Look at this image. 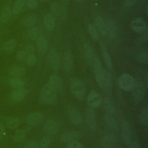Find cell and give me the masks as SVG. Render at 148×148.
Returning <instances> with one entry per match:
<instances>
[{"mask_svg":"<svg viewBox=\"0 0 148 148\" xmlns=\"http://www.w3.org/2000/svg\"><path fill=\"white\" fill-rule=\"evenodd\" d=\"M116 142V136L111 132H106L103 135L101 140V145L103 148H112Z\"/></svg>","mask_w":148,"mask_h":148,"instance_id":"cell-11","label":"cell"},{"mask_svg":"<svg viewBox=\"0 0 148 148\" xmlns=\"http://www.w3.org/2000/svg\"><path fill=\"white\" fill-rule=\"evenodd\" d=\"M28 132V128H21L17 130L15 132L13 136V140L16 143H19L22 142L25 138Z\"/></svg>","mask_w":148,"mask_h":148,"instance_id":"cell-27","label":"cell"},{"mask_svg":"<svg viewBox=\"0 0 148 148\" xmlns=\"http://www.w3.org/2000/svg\"><path fill=\"white\" fill-rule=\"evenodd\" d=\"M61 1H62V2L64 4L67 5V4H68V3H69V2L70 0H61Z\"/></svg>","mask_w":148,"mask_h":148,"instance_id":"cell-51","label":"cell"},{"mask_svg":"<svg viewBox=\"0 0 148 148\" xmlns=\"http://www.w3.org/2000/svg\"><path fill=\"white\" fill-rule=\"evenodd\" d=\"M145 1H147V0H145Z\"/></svg>","mask_w":148,"mask_h":148,"instance_id":"cell-55","label":"cell"},{"mask_svg":"<svg viewBox=\"0 0 148 148\" xmlns=\"http://www.w3.org/2000/svg\"><path fill=\"white\" fill-rule=\"evenodd\" d=\"M66 148H85V147L80 142L75 140L68 143Z\"/></svg>","mask_w":148,"mask_h":148,"instance_id":"cell-43","label":"cell"},{"mask_svg":"<svg viewBox=\"0 0 148 148\" xmlns=\"http://www.w3.org/2000/svg\"><path fill=\"white\" fill-rule=\"evenodd\" d=\"M16 46V40L14 39H10L6 41L3 45V49L6 51L12 50Z\"/></svg>","mask_w":148,"mask_h":148,"instance_id":"cell-39","label":"cell"},{"mask_svg":"<svg viewBox=\"0 0 148 148\" xmlns=\"http://www.w3.org/2000/svg\"><path fill=\"white\" fill-rule=\"evenodd\" d=\"M79 138V134L75 131H68L63 133L60 136V140L65 143H69L73 141L77 140Z\"/></svg>","mask_w":148,"mask_h":148,"instance_id":"cell-18","label":"cell"},{"mask_svg":"<svg viewBox=\"0 0 148 148\" xmlns=\"http://www.w3.org/2000/svg\"><path fill=\"white\" fill-rule=\"evenodd\" d=\"M42 35H43L38 27H32L28 31V36L32 40H37Z\"/></svg>","mask_w":148,"mask_h":148,"instance_id":"cell-32","label":"cell"},{"mask_svg":"<svg viewBox=\"0 0 148 148\" xmlns=\"http://www.w3.org/2000/svg\"><path fill=\"white\" fill-rule=\"evenodd\" d=\"M51 10L53 15L56 16L58 18L61 20L65 19L66 16V10L64 6L57 2H53L51 5Z\"/></svg>","mask_w":148,"mask_h":148,"instance_id":"cell-12","label":"cell"},{"mask_svg":"<svg viewBox=\"0 0 148 148\" xmlns=\"http://www.w3.org/2000/svg\"><path fill=\"white\" fill-rule=\"evenodd\" d=\"M77 2H79V3H81V2H83L84 0H76Z\"/></svg>","mask_w":148,"mask_h":148,"instance_id":"cell-53","label":"cell"},{"mask_svg":"<svg viewBox=\"0 0 148 148\" xmlns=\"http://www.w3.org/2000/svg\"><path fill=\"white\" fill-rule=\"evenodd\" d=\"M57 92L61 90L63 87V82L61 77L57 75H53L49 77L48 83Z\"/></svg>","mask_w":148,"mask_h":148,"instance_id":"cell-17","label":"cell"},{"mask_svg":"<svg viewBox=\"0 0 148 148\" xmlns=\"http://www.w3.org/2000/svg\"><path fill=\"white\" fill-rule=\"evenodd\" d=\"M106 36L110 39H114L117 36V29L114 23L112 20H108L106 23Z\"/></svg>","mask_w":148,"mask_h":148,"instance_id":"cell-23","label":"cell"},{"mask_svg":"<svg viewBox=\"0 0 148 148\" xmlns=\"http://www.w3.org/2000/svg\"><path fill=\"white\" fill-rule=\"evenodd\" d=\"M25 2L26 0H16L13 5L12 12L15 14L18 13L24 7Z\"/></svg>","mask_w":148,"mask_h":148,"instance_id":"cell-37","label":"cell"},{"mask_svg":"<svg viewBox=\"0 0 148 148\" xmlns=\"http://www.w3.org/2000/svg\"><path fill=\"white\" fill-rule=\"evenodd\" d=\"M137 0H125V5L127 7L130 8L134 6Z\"/></svg>","mask_w":148,"mask_h":148,"instance_id":"cell-49","label":"cell"},{"mask_svg":"<svg viewBox=\"0 0 148 148\" xmlns=\"http://www.w3.org/2000/svg\"><path fill=\"white\" fill-rule=\"evenodd\" d=\"M40 1H42V2H45V1H46L47 0H40Z\"/></svg>","mask_w":148,"mask_h":148,"instance_id":"cell-54","label":"cell"},{"mask_svg":"<svg viewBox=\"0 0 148 148\" xmlns=\"http://www.w3.org/2000/svg\"><path fill=\"white\" fill-rule=\"evenodd\" d=\"M104 119L105 122L107 123L109 127V128L112 130L114 131H117L119 130L118 124L116 119L113 117V116L112 114H110L108 113L105 114Z\"/></svg>","mask_w":148,"mask_h":148,"instance_id":"cell-26","label":"cell"},{"mask_svg":"<svg viewBox=\"0 0 148 148\" xmlns=\"http://www.w3.org/2000/svg\"><path fill=\"white\" fill-rule=\"evenodd\" d=\"M12 16V11L9 6H6L2 10L0 20L3 23H8L11 18Z\"/></svg>","mask_w":148,"mask_h":148,"instance_id":"cell-30","label":"cell"},{"mask_svg":"<svg viewBox=\"0 0 148 148\" xmlns=\"http://www.w3.org/2000/svg\"><path fill=\"white\" fill-rule=\"evenodd\" d=\"M37 47L39 53L40 54H44L47 50L48 42L44 35H42L37 40Z\"/></svg>","mask_w":148,"mask_h":148,"instance_id":"cell-25","label":"cell"},{"mask_svg":"<svg viewBox=\"0 0 148 148\" xmlns=\"http://www.w3.org/2000/svg\"><path fill=\"white\" fill-rule=\"evenodd\" d=\"M25 61L28 66H34L36 63L37 59L34 54H31L28 55Z\"/></svg>","mask_w":148,"mask_h":148,"instance_id":"cell-42","label":"cell"},{"mask_svg":"<svg viewBox=\"0 0 148 148\" xmlns=\"http://www.w3.org/2000/svg\"><path fill=\"white\" fill-rule=\"evenodd\" d=\"M38 147H39L38 143L34 140L29 142L25 146V148H38Z\"/></svg>","mask_w":148,"mask_h":148,"instance_id":"cell-46","label":"cell"},{"mask_svg":"<svg viewBox=\"0 0 148 148\" xmlns=\"http://www.w3.org/2000/svg\"><path fill=\"white\" fill-rule=\"evenodd\" d=\"M102 99L100 94L95 91H91L89 92L87 97V103L90 108L95 109L102 104Z\"/></svg>","mask_w":148,"mask_h":148,"instance_id":"cell-7","label":"cell"},{"mask_svg":"<svg viewBox=\"0 0 148 148\" xmlns=\"http://www.w3.org/2000/svg\"><path fill=\"white\" fill-rule=\"evenodd\" d=\"M92 64L93 66V71L96 81L98 84L99 86L101 83L104 68L102 67L100 60L97 56L95 57Z\"/></svg>","mask_w":148,"mask_h":148,"instance_id":"cell-8","label":"cell"},{"mask_svg":"<svg viewBox=\"0 0 148 148\" xmlns=\"http://www.w3.org/2000/svg\"><path fill=\"white\" fill-rule=\"evenodd\" d=\"M87 31L90 36L92 38V39H93L96 41L99 40L100 38L99 34L94 25L91 24H88L87 27Z\"/></svg>","mask_w":148,"mask_h":148,"instance_id":"cell-35","label":"cell"},{"mask_svg":"<svg viewBox=\"0 0 148 148\" xmlns=\"http://www.w3.org/2000/svg\"><path fill=\"white\" fill-rule=\"evenodd\" d=\"M118 82L120 87L123 90L125 91H130L132 90L135 81L131 75L124 73L120 76Z\"/></svg>","mask_w":148,"mask_h":148,"instance_id":"cell-5","label":"cell"},{"mask_svg":"<svg viewBox=\"0 0 148 148\" xmlns=\"http://www.w3.org/2000/svg\"><path fill=\"white\" fill-rule=\"evenodd\" d=\"M63 66L66 73H71L73 69V58L70 50H66L64 53Z\"/></svg>","mask_w":148,"mask_h":148,"instance_id":"cell-9","label":"cell"},{"mask_svg":"<svg viewBox=\"0 0 148 148\" xmlns=\"http://www.w3.org/2000/svg\"><path fill=\"white\" fill-rule=\"evenodd\" d=\"M59 129L58 123L54 120H48L44 124L43 130L47 135H53L56 134Z\"/></svg>","mask_w":148,"mask_h":148,"instance_id":"cell-13","label":"cell"},{"mask_svg":"<svg viewBox=\"0 0 148 148\" xmlns=\"http://www.w3.org/2000/svg\"><path fill=\"white\" fill-rule=\"evenodd\" d=\"M52 138L50 135H46L40 141L39 147L40 148H47L51 142Z\"/></svg>","mask_w":148,"mask_h":148,"instance_id":"cell-40","label":"cell"},{"mask_svg":"<svg viewBox=\"0 0 148 148\" xmlns=\"http://www.w3.org/2000/svg\"><path fill=\"white\" fill-rule=\"evenodd\" d=\"M36 21H37V18L35 16L29 15L27 16L24 18L23 24L25 27L30 28L35 24V23H36Z\"/></svg>","mask_w":148,"mask_h":148,"instance_id":"cell-36","label":"cell"},{"mask_svg":"<svg viewBox=\"0 0 148 148\" xmlns=\"http://www.w3.org/2000/svg\"><path fill=\"white\" fill-rule=\"evenodd\" d=\"M9 84L12 87L15 88H24L25 85V82L21 77H14L13 78L10 79Z\"/></svg>","mask_w":148,"mask_h":148,"instance_id":"cell-33","label":"cell"},{"mask_svg":"<svg viewBox=\"0 0 148 148\" xmlns=\"http://www.w3.org/2000/svg\"><path fill=\"white\" fill-rule=\"evenodd\" d=\"M121 136L124 143L126 145H129L132 140V134L129 123L124 120L121 126Z\"/></svg>","mask_w":148,"mask_h":148,"instance_id":"cell-15","label":"cell"},{"mask_svg":"<svg viewBox=\"0 0 148 148\" xmlns=\"http://www.w3.org/2000/svg\"><path fill=\"white\" fill-rule=\"evenodd\" d=\"M146 14H148V6L147 5L146 6Z\"/></svg>","mask_w":148,"mask_h":148,"instance_id":"cell-52","label":"cell"},{"mask_svg":"<svg viewBox=\"0 0 148 148\" xmlns=\"http://www.w3.org/2000/svg\"><path fill=\"white\" fill-rule=\"evenodd\" d=\"M28 56L27 53L25 50H20L17 53L16 57L20 61H25Z\"/></svg>","mask_w":148,"mask_h":148,"instance_id":"cell-44","label":"cell"},{"mask_svg":"<svg viewBox=\"0 0 148 148\" xmlns=\"http://www.w3.org/2000/svg\"><path fill=\"white\" fill-rule=\"evenodd\" d=\"M6 131L4 125L0 122V140H1L5 135Z\"/></svg>","mask_w":148,"mask_h":148,"instance_id":"cell-48","label":"cell"},{"mask_svg":"<svg viewBox=\"0 0 148 148\" xmlns=\"http://www.w3.org/2000/svg\"><path fill=\"white\" fill-rule=\"evenodd\" d=\"M44 119V115L41 112H34L29 114L26 118L27 124L31 126H34L38 124Z\"/></svg>","mask_w":148,"mask_h":148,"instance_id":"cell-16","label":"cell"},{"mask_svg":"<svg viewBox=\"0 0 148 148\" xmlns=\"http://www.w3.org/2000/svg\"><path fill=\"white\" fill-rule=\"evenodd\" d=\"M24 50L27 53V54L29 55V54H34V52L35 51V49H34V47L32 45H28L25 46V48Z\"/></svg>","mask_w":148,"mask_h":148,"instance_id":"cell-47","label":"cell"},{"mask_svg":"<svg viewBox=\"0 0 148 148\" xmlns=\"http://www.w3.org/2000/svg\"><path fill=\"white\" fill-rule=\"evenodd\" d=\"M100 88L105 92H110L112 89V77L109 73V72L103 69V76L101 80V83L99 86Z\"/></svg>","mask_w":148,"mask_h":148,"instance_id":"cell-10","label":"cell"},{"mask_svg":"<svg viewBox=\"0 0 148 148\" xmlns=\"http://www.w3.org/2000/svg\"><path fill=\"white\" fill-rule=\"evenodd\" d=\"M68 116L71 122L75 125H79L82 122V117L80 112L75 109H71L69 110Z\"/></svg>","mask_w":148,"mask_h":148,"instance_id":"cell-22","label":"cell"},{"mask_svg":"<svg viewBox=\"0 0 148 148\" xmlns=\"http://www.w3.org/2000/svg\"><path fill=\"white\" fill-rule=\"evenodd\" d=\"M83 53L86 61L88 64H92V61L96 56L95 54L94 51L93 50V49L91 47V46L90 45L87 43H85L83 45Z\"/></svg>","mask_w":148,"mask_h":148,"instance_id":"cell-19","label":"cell"},{"mask_svg":"<svg viewBox=\"0 0 148 148\" xmlns=\"http://www.w3.org/2000/svg\"><path fill=\"white\" fill-rule=\"evenodd\" d=\"M70 89L73 96L78 101H82L86 95V88L84 85L79 79L73 77L70 81Z\"/></svg>","mask_w":148,"mask_h":148,"instance_id":"cell-1","label":"cell"},{"mask_svg":"<svg viewBox=\"0 0 148 148\" xmlns=\"http://www.w3.org/2000/svg\"><path fill=\"white\" fill-rule=\"evenodd\" d=\"M129 145H130L129 148H140L139 144L136 140L131 141Z\"/></svg>","mask_w":148,"mask_h":148,"instance_id":"cell-50","label":"cell"},{"mask_svg":"<svg viewBox=\"0 0 148 148\" xmlns=\"http://www.w3.org/2000/svg\"><path fill=\"white\" fill-rule=\"evenodd\" d=\"M100 48L103 56V61L105 65L109 69H112L113 68V63L110 54L108 51L106 45L103 42H100Z\"/></svg>","mask_w":148,"mask_h":148,"instance_id":"cell-21","label":"cell"},{"mask_svg":"<svg viewBox=\"0 0 148 148\" xmlns=\"http://www.w3.org/2000/svg\"><path fill=\"white\" fill-rule=\"evenodd\" d=\"M27 90L24 88H15L10 94L11 98L15 102H20L23 101L27 94Z\"/></svg>","mask_w":148,"mask_h":148,"instance_id":"cell-20","label":"cell"},{"mask_svg":"<svg viewBox=\"0 0 148 148\" xmlns=\"http://www.w3.org/2000/svg\"><path fill=\"white\" fill-rule=\"evenodd\" d=\"M41 97L43 101L49 105H54L58 102L57 91L48 84L43 87L41 91Z\"/></svg>","mask_w":148,"mask_h":148,"instance_id":"cell-2","label":"cell"},{"mask_svg":"<svg viewBox=\"0 0 148 148\" xmlns=\"http://www.w3.org/2000/svg\"><path fill=\"white\" fill-rule=\"evenodd\" d=\"M9 73L13 77H20L25 73V69L23 66L15 65L10 68L9 69Z\"/></svg>","mask_w":148,"mask_h":148,"instance_id":"cell-31","label":"cell"},{"mask_svg":"<svg viewBox=\"0 0 148 148\" xmlns=\"http://www.w3.org/2000/svg\"><path fill=\"white\" fill-rule=\"evenodd\" d=\"M131 27L134 32L141 34L147 27V25L146 22L143 18L137 17L131 21Z\"/></svg>","mask_w":148,"mask_h":148,"instance_id":"cell-14","label":"cell"},{"mask_svg":"<svg viewBox=\"0 0 148 148\" xmlns=\"http://www.w3.org/2000/svg\"><path fill=\"white\" fill-rule=\"evenodd\" d=\"M138 61L142 63H146L148 60V54L147 51L142 50L140 51L137 55Z\"/></svg>","mask_w":148,"mask_h":148,"instance_id":"cell-41","label":"cell"},{"mask_svg":"<svg viewBox=\"0 0 148 148\" xmlns=\"http://www.w3.org/2000/svg\"><path fill=\"white\" fill-rule=\"evenodd\" d=\"M5 124L9 129L13 130L17 128L20 124V120L15 117H8L5 119Z\"/></svg>","mask_w":148,"mask_h":148,"instance_id":"cell-29","label":"cell"},{"mask_svg":"<svg viewBox=\"0 0 148 148\" xmlns=\"http://www.w3.org/2000/svg\"><path fill=\"white\" fill-rule=\"evenodd\" d=\"M140 122L143 126H146L148 122V108L146 106L140 114Z\"/></svg>","mask_w":148,"mask_h":148,"instance_id":"cell-38","label":"cell"},{"mask_svg":"<svg viewBox=\"0 0 148 148\" xmlns=\"http://www.w3.org/2000/svg\"><path fill=\"white\" fill-rule=\"evenodd\" d=\"M47 61L50 68L54 72H58L60 66V60L58 51L55 48L50 49L47 56Z\"/></svg>","mask_w":148,"mask_h":148,"instance_id":"cell-4","label":"cell"},{"mask_svg":"<svg viewBox=\"0 0 148 148\" xmlns=\"http://www.w3.org/2000/svg\"><path fill=\"white\" fill-rule=\"evenodd\" d=\"M102 105H103V108L106 113L110 114H113L114 113V108L111 102L107 98H104L102 99Z\"/></svg>","mask_w":148,"mask_h":148,"instance_id":"cell-34","label":"cell"},{"mask_svg":"<svg viewBox=\"0 0 148 148\" xmlns=\"http://www.w3.org/2000/svg\"><path fill=\"white\" fill-rule=\"evenodd\" d=\"M26 5L29 9H32L38 6V1L37 0H27Z\"/></svg>","mask_w":148,"mask_h":148,"instance_id":"cell-45","label":"cell"},{"mask_svg":"<svg viewBox=\"0 0 148 148\" xmlns=\"http://www.w3.org/2000/svg\"><path fill=\"white\" fill-rule=\"evenodd\" d=\"M147 87L145 86L144 83L141 80H137L134 82L132 88L134 100L135 103H139L142 101Z\"/></svg>","mask_w":148,"mask_h":148,"instance_id":"cell-3","label":"cell"},{"mask_svg":"<svg viewBox=\"0 0 148 148\" xmlns=\"http://www.w3.org/2000/svg\"><path fill=\"white\" fill-rule=\"evenodd\" d=\"M95 27L97 29L99 34L103 36H106V24L103 21L102 18L100 16H97L94 21Z\"/></svg>","mask_w":148,"mask_h":148,"instance_id":"cell-24","label":"cell"},{"mask_svg":"<svg viewBox=\"0 0 148 148\" xmlns=\"http://www.w3.org/2000/svg\"><path fill=\"white\" fill-rule=\"evenodd\" d=\"M86 120L87 127L91 131H95L97 128L96 114L94 109L87 108L86 113Z\"/></svg>","mask_w":148,"mask_h":148,"instance_id":"cell-6","label":"cell"},{"mask_svg":"<svg viewBox=\"0 0 148 148\" xmlns=\"http://www.w3.org/2000/svg\"><path fill=\"white\" fill-rule=\"evenodd\" d=\"M43 24L46 29L53 31L55 27V18L52 14H47L44 18Z\"/></svg>","mask_w":148,"mask_h":148,"instance_id":"cell-28","label":"cell"}]
</instances>
